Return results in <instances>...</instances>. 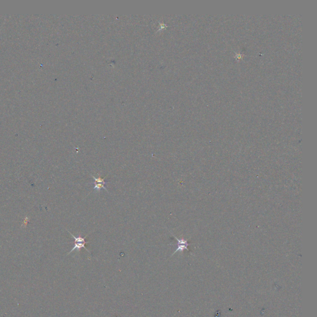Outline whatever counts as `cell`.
I'll list each match as a JSON object with an SVG mask.
<instances>
[{
  "label": "cell",
  "instance_id": "cell-1",
  "mask_svg": "<svg viewBox=\"0 0 317 317\" xmlns=\"http://www.w3.org/2000/svg\"><path fill=\"white\" fill-rule=\"evenodd\" d=\"M67 231L70 234L71 236H72V237H73V238H74V247L72 248V250H71L68 253V254L71 253V252L73 251L74 250H77L78 251H79L82 248H84L85 250H87L89 253H90L89 251V250H87V248H85V244L90 243L89 242H86V241H85V238H86L88 236H86L84 237H80V236H79V237H75V236H74V235H73L72 234H71L69 230H67Z\"/></svg>",
  "mask_w": 317,
  "mask_h": 317
},
{
  "label": "cell",
  "instance_id": "cell-2",
  "mask_svg": "<svg viewBox=\"0 0 317 317\" xmlns=\"http://www.w3.org/2000/svg\"><path fill=\"white\" fill-rule=\"evenodd\" d=\"M173 236L175 237V239L177 240L178 242V247L176 249V250L174 251L172 255H173L175 253H176L178 251H183L185 250H187L188 251H189V249L188 248V247L190 245V244L188 243V241L187 240H185L184 238H181V239H179L177 237H175V236H174L173 234Z\"/></svg>",
  "mask_w": 317,
  "mask_h": 317
},
{
  "label": "cell",
  "instance_id": "cell-3",
  "mask_svg": "<svg viewBox=\"0 0 317 317\" xmlns=\"http://www.w3.org/2000/svg\"><path fill=\"white\" fill-rule=\"evenodd\" d=\"M91 177L93 178L94 180V183H104V184H106V182L105 181V179L106 178V177H105L104 178H102L101 176H99V177H95L94 175H91Z\"/></svg>",
  "mask_w": 317,
  "mask_h": 317
},
{
  "label": "cell",
  "instance_id": "cell-4",
  "mask_svg": "<svg viewBox=\"0 0 317 317\" xmlns=\"http://www.w3.org/2000/svg\"><path fill=\"white\" fill-rule=\"evenodd\" d=\"M105 184L104 183H94V190H97L98 191H100L102 188H104L105 190H106L107 191H108V190L107 189V188L105 187Z\"/></svg>",
  "mask_w": 317,
  "mask_h": 317
}]
</instances>
